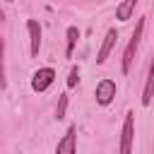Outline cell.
<instances>
[{
    "label": "cell",
    "mask_w": 154,
    "mask_h": 154,
    "mask_svg": "<svg viewBox=\"0 0 154 154\" xmlns=\"http://www.w3.org/2000/svg\"><path fill=\"white\" fill-rule=\"evenodd\" d=\"M144 19H147V17H140V19L135 22V31L130 34V41H128V46H125V51H123V63H120L123 75H128V72H130V67H132L135 53H137V48H140L142 34H144Z\"/></svg>",
    "instance_id": "cell-1"
},
{
    "label": "cell",
    "mask_w": 154,
    "mask_h": 154,
    "mask_svg": "<svg viewBox=\"0 0 154 154\" xmlns=\"http://www.w3.org/2000/svg\"><path fill=\"white\" fill-rule=\"evenodd\" d=\"M26 31H29V53H31V58H36L41 51V38H43L41 24L36 19H26Z\"/></svg>",
    "instance_id": "cell-6"
},
{
    "label": "cell",
    "mask_w": 154,
    "mask_h": 154,
    "mask_svg": "<svg viewBox=\"0 0 154 154\" xmlns=\"http://www.w3.org/2000/svg\"><path fill=\"white\" fill-rule=\"evenodd\" d=\"M116 43H118V29L113 26V29L106 31V36H103V41H101V48H99V53H96V63H99V65H103V63L108 60V55H111V51L116 48Z\"/></svg>",
    "instance_id": "cell-7"
},
{
    "label": "cell",
    "mask_w": 154,
    "mask_h": 154,
    "mask_svg": "<svg viewBox=\"0 0 154 154\" xmlns=\"http://www.w3.org/2000/svg\"><path fill=\"white\" fill-rule=\"evenodd\" d=\"M77 82H79V65H72L70 67V75H67V89L77 87Z\"/></svg>",
    "instance_id": "cell-12"
},
{
    "label": "cell",
    "mask_w": 154,
    "mask_h": 154,
    "mask_svg": "<svg viewBox=\"0 0 154 154\" xmlns=\"http://www.w3.org/2000/svg\"><path fill=\"white\" fill-rule=\"evenodd\" d=\"M132 140H135V113L128 111L125 118H123V128H120L118 154H132Z\"/></svg>",
    "instance_id": "cell-2"
},
{
    "label": "cell",
    "mask_w": 154,
    "mask_h": 154,
    "mask_svg": "<svg viewBox=\"0 0 154 154\" xmlns=\"http://www.w3.org/2000/svg\"><path fill=\"white\" fill-rule=\"evenodd\" d=\"M55 154H77V125H70L55 144Z\"/></svg>",
    "instance_id": "cell-5"
},
{
    "label": "cell",
    "mask_w": 154,
    "mask_h": 154,
    "mask_svg": "<svg viewBox=\"0 0 154 154\" xmlns=\"http://www.w3.org/2000/svg\"><path fill=\"white\" fill-rule=\"evenodd\" d=\"M65 38H67V46H65V58H72L75 46H77V41H79V29H77V26H67Z\"/></svg>",
    "instance_id": "cell-10"
},
{
    "label": "cell",
    "mask_w": 154,
    "mask_h": 154,
    "mask_svg": "<svg viewBox=\"0 0 154 154\" xmlns=\"http://www.w3.org/2000/svg\"><path fill=\"white\" fill-rule=\"evenodd\" d=\"M154 99V55H152V63H149V72H147V79H144V89H142V106H149Z\"/></svg>",
    "instance_id": "cell-8"
},
{
    "label": "cell",
    "mask_w": 154,
    "mask_h": 154,
    "mask_svg": "<svg viewBox=\"0 0 154 154\" xmlns=\"http://www.w3.org/2000/svg\"><path fill=\"white\" fill-rule=\"evenodd\" d=\"M67 101H70V96H67V91H63V94L58 96V106H55V118H58V120L65 118V113H67Z\"/></svg>",
    "instance_id": "cell-11"
},
{
    "label": "cell",
    "mask_w": 154,
    "mask_h": 154,
    "mask_svg": "<svg viewBox=\"0 0 154 154\" xmlns=\"http://www.w3.org/2000/svg\"><path fill=\"white\" fill-rule=\"evenodd\" d=\"M53 82H55V70H53V67H38V70L31 75V89H34L36 94H43Z\"/></svg>",
    "instance_id": "cell-3"
},
{
    "label": "cell",
    "mask_w": 154,
    "mask_h": 154,
    "mask_svg": "<svg viewBox=\"0 0 154 154\" xmlns=\"http://www.w3.org/2000/svg\"><path fill=\"white\" fill-rule=\"evenodd\" d=\"M116 91H118V87H116V82L113 79H101L99 84H96V89H94V96H96V103L99 106H108L113 99H116Z\"/></svg>",
    "instance_id": "cell-4"
},
{
    "label": "cell",
    "mask_w": 154,
    "mask_h": 154,
    "mask_svg": "<svg viewBox=\"0 0 154 154\" xmlns=\"http://www.w3.org/2000/svg\"><path fill=\"white\" fill-rule=\"evenodd\" d=\"M135 7H137V0H125V2H120V5L116 7V19H120V22H128V19L132 17Z\"/></svg>",
    "instance_id": "cell-9"
}]
</instances>
